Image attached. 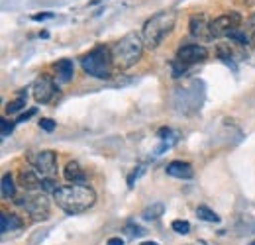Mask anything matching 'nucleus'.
Wrapping results in <instances>:
<instances>
[{
  "label": "nucleus",
  "instance_id": "obj_6",
  "mask_svg": "<svg viewBox=\"0 0 255 245\" xmlns=\"http://www.w3.org/2000/svg\"><path fill=\"white\" fill-rule=\"evenodd\" d=\"M28 161L33 169L41 177H53L57 173V155L51 149H41V151H30Z\"/></svg>",
  "mask_w": 255,
  "mask_h": 245
},
{
  "label": "nucleus",
  "instance_id": "obj_27",
  "mask_svg": "<svg viewBox=\"0 0 255 245\" xmlns=\"http://www.w3.org/2000/svg\"><path fill=\"white\" fill-rule=\"evenodd\" d=\"M185 69H187V65H183L181 61H175L173 63V77L177 79V77L185 75Z\"/></svg>",
  "mask_w": 255,
  "mask_h": 245
},
{
  "label": "nucleus",
  "instance_id": "obj_7",
  "mask_svg": "<svg viewBox=\"0 0 255 245\" xmlns=\"http://www.w3.org/2000/svg\"><path fill=\"white\" fill-rule=\"evenodd\" d=\"M32 89H33V98H35L37 104H47V102H51L53 96H55V92H57V87H55L53 79L47 77V75L37 77Z\"/></svg>",
  "mask_w": 255,
  "mask_h": 245
},
{
  "label": "nucleus",
  "instance_id": "obj_11",
  "mask_svg": "<svg viewBox=\"0 0 255 245\" xmlns=\"http://www.w3.org/2000/svg\"><path fill=\"white\" fill-rule=\"evenodd\" d=\"M20 184H22V188H24L26 192H35V190H39V188H41L39 173H37L35 169H30V167L22 169V171H20Z\"/></svg>",
  "mask_w": 255,
  "mask_h": 245
},
{
  "label": "nucleus",
  "instance_id": "obj_24",
  "mask_svg": "<svg viewBox=\"0 0 255 245\" xmlns=\"http://www.w3.org/2000/svg\"><path fill=\"white\" fill-rule=\"evenodd\" d=\"M143 173H145V167H143V165H139V167H137V171H133V173L128 177V186H133V183H135Z\"/></svg>",
  "mask_w": 255,
  "mask_h": 245
},
{
  "label": "nucleus",
  "instance_id": "obj_23",
  "mask_svg": "<svg viewBox=\"0 0 255 245\" xmlns=\"http://www.w3.org/2000/svg\"><path fill=\"white\" fill-rule=\"evenodd\" d=\"M59 186L55 184V181L51 179V177H45L43 181H41V192H55Z\"/></svg>",
  "mask_w": 255,
  "mask_h": 245
},
{
  "label": "nucleus",
  "instance_id": "obj_20",
  "mask_svg": "<svg viewBox=\"0 0 255 245\" xmlns=\"http://www.w3.org/2000/svg\"><path fill=\"white\" fill-rule=\"evenodd\" d=\"M228 39H232V41H236V43H240V45H248V43H250V37H248L244 31H240V28L230 31V33H228Z\"/></svg>",
  "mask_w": 255,
  "mask_h": 245
},
{
  "label": "nucleus",
  "instance_id": "obj_15",
  "mask_svg": "<svg viewBox=\"0 0 255 245\" xmlns=\"http://www.w3.org/2000/svg\"><path fill=\"white\" fill-rule=\"evenodd\" d=\"M53 69H55V75H57V79H59L61 83H69V81L73 79L75 65H73L71 59H61V61H57L53 65Z\"/></svg>",
  "mask_w": 255,
  "mask_h": 245
},
{
  "label": "nucleus",
  "instance_id": "obj_12",
  "mask_svg": "<svg viewBox=\"0 0 255 245\" xmlns=\"http://www.w3.org/2000/svg\"><path fill=\"white\" fill-rule=\"evenodd\" d=\"M165 171L169 177H175V179H191L192 177V167L187 161H171L165 167Z\"/></svg>",
  "mask_w": 255,
  "mask_h": 245
},
{
  "label": "nucleus",
  "instance_id": "obj_10",
  "mask_svg": "<svg viewBox=\"0 0 255 245\" xmlns=\"http://www.w3.org/2000/svg\"><path fill=\"white\" fill-rule=\"evenodd\" d=\"M189 30H191L192 37H198V39H212L210 37V24L206 22V16L204 14H194L189 22Z\"/></svg>",
  "mask_w": 255,
  "mask_h": 245
},
{
  "label": "nucleus",
  "instance_id": "obj_5",
  "mask_svg": "<svg viewBox=\"0 0 255 245\" xmlns=\"http://www.w3.org/2000/svg\"><path fill=\"white\" fill-rule=\"evenodd\" d=\"M16 204L24 208L33 220H47L49 218V198L45 192H26L20 198H16Z\"/></svg>",
  "mask_w": 255,
  "mask_h": 245
},
{
  "label": "nucleus",
  "instance_id": "obj_13",
  "mask_svg": "<svg viewBox=\"0 0 255 245\" xmlns=\"http://www.w3.org/2000/svg\"><path fill=\"white\" fill-rule=\"evenodd\" d=\"M63 177L73 184H85L87 181V175L83 171V167L77 163V161H69L63 169Z\"/></svg>",
  "mask_w": 255,
  "mask_h": 245
},
{
  "label": "nucleus",
  "instance_id": "obj_1",
  "mask_svg": "<svg viewBox=\"0 0 255 245\" xmlns=\"http://www.w3.org/2000/svg\"><path fill=\"white\" fill-rule=\"evenodd\" d=\"M53 200L67 214H83L95 206L96 192L89 184H65L53 192Z\"/></svg>",
  "mask_w": 255,
  "mask_h": 245
},
{
  "label": "nucleus",
  "instance_id": "obj_2",
  "mask_svg": "<svg viewBox=\"0 0 255 245\" xmlns=\"http://www.w3.org/2000/svg\"><path fill=\"white\" fill-rule=\"evenodd\" d=\"M143 37L137 33V31H129L126 35H122L112 47V59H114V67L120 69V71H126L131 65L141 59L143 55Z\"/></svg>",
  "mask_w": 255,
  "mask_h": 245
},
{
  "label": "nucleus",
  "instance_id": "obj_17",
  "mask_svg": "<svg viewBox=\"0 0 255 245\" xmlns=\"http://www.w3.org/2000/svg\"><path fill=\"white\" fill-rule=\"evenodd\" d=\"M163 214H165V206H163L161 202H155V204L147 206V208L141 212V218L147 220V222H153V220H159Z\"/></svg>",
  "mask_w": 255,
  "mask_h": 245
},
{
  "label": "nucleus",
  "instance_id": "obj_3",
  "mask_svg": "<svg viewBox=\"0 0 255 245\" xmlns=\"http://www.w3.org/2000/svg\"><path fill=\"white\" fill-rule=\"evenodd\" d=\"M175 24H177V12L175 10H163L157 12L155 16H151L141 31V37H143V43L147 49H157L163 39L175 30Z\"/></svg>",
  "mask_w": 255,
  "mask_h": 245
},
{
  "label": "nucleus",
  "instance_id": "obj_33",
  "mask_svg": "<svg viewBox=\"0 0 255 245\" xmlns=\"http://www.w3.org/2000/svg\"><path fill=\"white\" fill-rule=\"evenodd\" d=\"M254 43H255V33H254Z\"/></svg>",
  "mask_w": 255,
  "mask_h": 245
},
{
  "label": "nucleus",
  "instance_id": "obj_22",
  "mask_svg": "<svg viewBox=\"0 0 255 245\" xmlns=\"http://www.w3.org/2000/svg\"><path fill=\"white\" fill-rule=\"evenodd\" d=\"M126 232H128V236H131V238H141V236H145V230H143L141 226H133V224H128Z\"/></svg>",
  "mask_w": 255,
  "mask_h": 245
},
{
  "label": "nucleus",
  "instance_id": "obj_34",
  "mask_svg": "<svg viewBox=\"0 0 255 245\" xmlns=\"http://www.w3.org/2000/svg\"><path fill=\"white\" fill-rule=\"evenodd\" d=\"M252 245H255V242H254V244H252Z\"/></svg>",
  "mask_w": 255,
  "mask_h": 245
},
{
  "label": "nucleus",
  "instance_id": "obj_29",
  "mask_svg": "<svg viewBox=\"0 0 255 245\" xmlns=\"http://www.w3.org/2000/svg\"><path fill=\"white\" fill-rule=\"evenodd\" d=\"M33 114H35V108H30V110H28V112H26V114H22V116H20V118H18V122H28V120H30V118H32Z\"/></svg>",
  "mask_w": 255,
  "mask_h": 245
},
{
  "label": "nucleus",
  "instance_id": "obj_28",
  "mask_svg": "<svg viewBox=\"0 0 255 245\" xmlns=\"http://www.w3.org/2000/svg\"><path fill=\"white\" fill-rule=\"evenodd\" d=\"M49 18H53V14H51V12H41V14H33V20H35V22H41V20H49Z\"/></svg>",
  "mask_w": 255,
  "mask_h": 245
},
{
  "label": "nucleus",
  "instance_id": "obj_21",
  "mask_svg": "<svg viewBox=\"0 0 255 245\" xmlns=\"http://www.w3.org/2000/svg\"><path fill=\"white\" fill-rule=\"evenodd\" d=\"M171 228H173L177 234H183V236H187V234L191 232V224H189L187 220H175V222L171 224Z\"/></svg>",
  "mask_w": 255,
  "mask_h": 245
},
{
  "label": "nucleus",
  "instance_id": "obj_32",
  "mask_svg": "<svg viewBox=\"0 0 255 245\" xmlns=\"http://www.w3.org/2000/svg\"><path fill=\"white\" fill-rule=\"evenodd\" d=\"M141 245H159V244H157V242H143Z\"/></svg>",
  "mask_w": 255,
  "mask_h": 245
},
{
  "label": "nucleus",
  "instance_id": "obj_9",
  "mask_svg": "<svg viewBox=\"0 0 255 245\" xmlns=\"http://www.w3.org/2000/svg\"><path fill=\"white\" fill-rule=\"evenodd\" d=\"M206 57H208V49L204 45H198V43H187L177 51V61H181L187 67L204 61Z\"/></svg>",
  "mask_w": 255,
  "mask_h": 245
},
{
  "label": "nucleus",
  "instance_id": "obj_4",
  "mask_svg": "<svg viewBox=\"0 0 255 245\" xmlns=\"http://www.w3.org/2000/svg\"><path fill=\"white\" fill-rule=\"evenodd\" d=\"M83 71L95 79H108L112 75L114 69V59H112V51L106 45H96L95 49H91L83 59Z\"/></svg>",
  "mask_w": 255,
  "mask_h": 245
},
{
  "label": "nucleus",
  "instance_id": "obj_16",
  "mask_svg": "<svg viewBox=\"0 0 255 245\" xmlns=\"http://www.w3.org/2000/svg\"><path fill=\"white\" fill-rule=\"evenodd\" d=\"M16 198V183L12 175L2 177V200H14Z\"/></svg>",
  "mask_w": 255,
  "mask_h": 245
},
{
  "label": "nucleus",
  "instance_id": "obj_14",
  "mask_svg": "<svg viewBox=\"0 0 255 245\" xmlns=\"http://www.w3.org/2000/svg\"><path fill=\"white\" fill-rule=\"evenodd\" d=\"M24 226L22 218L14 212H2L0 214V232L2 234H8V232H14V230H20Z\"/></svg>",
  "mask_w": 255,
  "mask_h": 245
},
{
  "label": "nucleus",
  "instance_id": "obj_26",
  "mask_svg": "<svg viewBox=\"0 0 255 245\" xmlns=\"http://www.w3.org/2000/svg\"><path fill=\"white\" fill-rule=\"evenodd\" d=\"M39 127H41L43 131H53V129H55V120H51V118H41V120H39Z\"/></svg>",
  "mask_w": 255,
  "mask_h": 245
},
{
  "label": "nucleus",
  "instance_id": "obj_31",
  "mask_svg": "<svg viewBox=\"0 0 255 245\" xmlns=\"http://www.w3.org/2000/svg\"><path fill=\"white\" fill-rule=\"evenodd\" d=\"M248 26H250L252 30H255V14H254V16H252V18H250V22H248Z\"/></svg>",
  "mask_w": 255,
  "mask_h": 245
},
{
  "label": "nucleus",
  "instance_id": "obj_25",
  "mask_svg": "<svg viewBox=\"0 0 255 245\" xmlns=\"http://www.w3.org/2000/svg\"><path fill=\"white\" fill-rule=\"evenodd\" d=\"M0 125H2V137L10 135V133H12V129H14V122H10V120H6V118H2V120H0Z\"/></svg>",
  "mask_w": 255,
  "mask_h": 245
},
{
  "label": "nucleus",
  "instance_id": "obj_8",
  "mask_svg": "<svg viewBox=\"0 0 255 245\" xmlns=\"http://www.w3.org/2000/svg\"><path fill=\"white\" fill-rule=\"evenodd\" d=\"M240 26V16L238 14H224L220 18L210 22V37H228V33L238 30Z\"/></svg>",
  "mask_w": 255,
  "mask_h": 245
},
{
  "label": "nucleus",
  "instance_id": "obj_18",
  "mask_svg": "<svg viewBox=\"0 0 255 245\" xmlns=\"http://www.w3.org/2000/svg\"><path fill=\"white\" fill-rule=\"evenodd\" d=\"M196 216H198L200 220H204V222H220V216L214 214V210H210V208L204 206V204H200V206L196 208Z\"/></svg>",
  "mask_w": 255,
  "mask_h": 245
},
{
  "label": "nucleus",
  "instance_id": "obj_19",
  "mask_svg": "<svg viewBox=\"0 0 255 245\" xmlns=\"http://www.w3.org/2000/svg\"><path fill=\"white\" fill-rule=\"evenodd\" d=\"M24 106H26V94H20L16 100H12V102L6 106V112H8V114H16V112L22 110Z\"/></svg>",
  "mask_w": 255,
  "mask_h": 245
},
{
  "label": "nucleus",
  "instance_id": "obj_30",
  "mask_svg": "<svg viewBox=\"0 0 255 245\" xmlns=\"http://www.w3.org/2000/svg\"><path fill=\"white\" fill-rule=\"evenodd\" d=\"M106 245H124V242H122L120 238H110V240L106 242Z\"/></svg>",
  "mask_w": 255,
  "mask_h": 245
}]
</instances>
